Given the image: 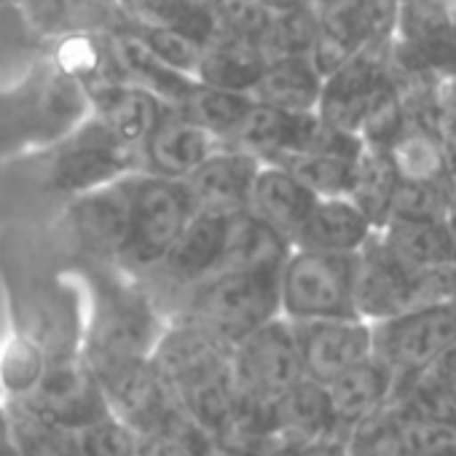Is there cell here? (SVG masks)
Returning a JSON list of instances; mask_svg holds the SVG:
<instances>
[{
  "label": "cell",
  "instance_id": "cell-54",
  "mask_svg": "<svg viewBox=\"0 0 456 456\" xmlns=\"http://www.w3.org/2000/svg\"><path fill=\"white\" fill-rule=\"evenodd\" d=\"M445 234L451 242V253H453V264H456V204L451 207L448 217H445Z\"/></svg>",
  "mask_w": 456,
  "mask_h": 456
},
{
  "label": "cell",
  "instance_id": "cell-28",
  "mask_svg": "<svg viewBox=\"0 0 456 456\" xmlns=\"http://www.w3.org/2000/svg\"><path fill=\"white\" fill-rule=\"evenodd\" d=\"M272 419H274V435L306 445L322 440H344L336 429L328 389L312 379H301L280 400H274Z\"/></svg>",
  "mask_w": 456,
  "mask_h": 456
},
{
  "label": "cell",
  "instance_id": "cell-21",
  "mask_svg": "<svg viewBox=\"0 0 456 456\" xmlns=\"http://www.w3.org/2000/svg\"><path fill=\"white\" fill-rule=\"evenodd\" d=\"M373 232L376 228L370 225V220L346 196L317 199L309 217L298 228L290 250L354 256L373 237Z\"/></svg>",
  "mask_w": 456,
  "mask_h": 456
},
{
  "label": "cell",
  "instance_id": "cell-32",
  "mask_svg": "<svg viewBox=\"0 0 456 456\" xmlns=\"http://www.w3.org/2000/svg\"><path fill=\"white\" fill-rule=\"evenodd\" d=\"M290 256V245L266 228L248 209L228 215L225 240L217 272H242V269H274ZM215 272V274H217Z\"/></svg>",
  "mask_w": 456,
  "mask_h": 456
},
{
  "label": "cell",
  "instance_id": "cell-46",
  "mask_svg": "<svg viewBox=\"0 0 456 456\" xmlns=\"http://www.w3.org/2000/svg\"><path fill=\"white\" fill-rule=\"evenodd\" d=\"M164 65H169L172 70L193 78L196 76V65L201 57V46L193 44L191 38L180 36V33H169V30H132ZM196 81V78H193Z\"/></svg>",
  "mask_w": 456,
  "mask_h": 456
},
{
  "label": "cell",
  "instance_id": "cell-55",
  "mask_svg": "<svg viewBox=\"0 0 456 456\" xmlns=\"http://www.w3.org/2000/svg\"><path fill=\"white\" fill-rule=\"evenodd\" d=\"M448 175H451V185L456 193V145H448Z\"/></svg>",
  "mask_w": 456,
  "mask_h": 456
},
{
  "label": "cell",
  "instance_id": "cell-56",
  "mask_svg": "<svg viewBox=\"0 0 456 456\" xmlns=\"http://www.w3.org/2000/svg\"><path fill=\"white\" fill-rule=\"evenodd\" d=\"M336 4H341V0H314L317 12H322V9H330V6H336Z\"/></svg>",
  "mask_w": 456,
  "mask_h": 456
},
{
  "label": "cell",
  "instance_id": "cell-35",
  "mask_svg": "<svg viewBox=\"0 0 456 456\" xmlns=\"http://www.w3.org/2000/svg\"><path fill=\"white\" fill-rule=\"evenodd\" d=\"M253 108H256V100L250 94L223 92V89H212L196 81L193 92L175 110H180L188 121H193L204 132H209L220 145H234Z\"/></svg>",
  "mask_w": 456,
  "mask_h": 456
},
{
  "label": "cell",
  "instance_id": "cell-31",
  "mask_svg": "<svg viewBox=\"0 0 456 456\" xmlns=\"http://www.w3.org/2000/svg\"><path fill=\"white\" fill-rule=\"evenodd\" d=\"M129 30H169L204 46L217 36L207 0H116Z\"/></svg>",
  "mask_w": 456,
  "mask_h": 456
},
{
  "label": "cell",
  "instance_id": "cell-9",
  "mask_svg": "<svg viewBox=\"0 0 456 456\" xmlns=\"http://www.w3.org/2000/svg\"><path fill=\"white\" fill-rule=\"evenodd\" d=\"M445 306V266L411 274L379 240V232L357 253L354 272V312L362 322H384L411 309Z\"/></svg>",
  "mask_w": 456,
  "mask_h": 456
},
{
  "label": "cell",
  "instance_id": "cell-48",
  "mask_svg": "<svg viewBox=\"0 0 456 456\" xmlns=\"http://www.w3.org/2000/svg\"><path fill=\"white\" fill-rule=\"evenodd\" d=\"M429 373H432V379H435V381L453 397V403H456V346H453L437 365H432Z\"/></svg>",
  "mask_w": 456,
  "mask_h": 456
},
{
  "label": "cell",
  "instance_id": "cell-4",
  "mask_svg": "<svg viewBox=\"0 0 456 456\" xmlns=\"http://www.w3.org/2000/svg\"><path fill=\"white\" fill-rule=\"evenodd\" d=\"M6 167H22L38 191L62 199V204L142 172L140 153L113 137L92 113L54 145Z\"/></svg>",
  "mask_w": 456,
  "mask_h": 456
},
{
  "label": "cell",
  "instance_id": "cell-41",
  "mask_svg": "<svg viewBox=\"0 0 456 456\" xmlns=\"http://www.w3.org/2000/svg\"><path fill=\"white\" fill-rule=\"evenodd\" d=\"M49 357L28 338L9 330L0 344V400H25L46 370Z\"/></svg>",
  "mask_w": 456,
  "mask_h": 456
},
{
  "label": "cell",
  "instance_id": "cell-45",
  "mask_svg": "<svg viewBox=\"0 0 456 456\" xmlns=\"http://www.w3.org/2000/svg\"><path fill=\"white\" fill-rule=\"evenodd\" d=\"M209 12L215 17L217 36L240 38L261 46L269 14L256 4V0H207Z\"/></svg>",
  "mask_w": 456,
  "mask_h": 456
},
{
  "label": "cell",
  "instance_id": "cell-24",
  "mask_svg": "<svg viewBox=\"0 0 456 456\" xmlns=\"http://www.w3.org/2000/svg\"><path fill=\"white\" fill-rule=\"evenodd\" d=\"M314 204L317 196L290 172L264 164L256 177L248 212L258 217L266 228H272L288 245H293L298 228L304 225Z\"/></svg>",
  "mask_w": 456,
  "mask_h": 456
},
{
  "label": "cell",
  "instance_id": "cell-2",
  "mask_svg": "<svg viewBox=\"0 0 456 456\" xmlns=\"http://www.w3.org/2000/svg\"><path fill=\"white\" fill-rule=\"evenodd\" d=\"M68 266L81 280L86 298L81 360L89 368L151 360L167 317L148 288L113 264L68 261Z\"/></svg>",
  "mask_w": 456,
  "mask_h": 456
},
{
  "label": "cell",
  "instance_id": "cell-43",
  "mask_svg": "<svg viewBox=\"0 0 456 456\" xmlns=\"http://www.w3.org/2000/svg\"><path fill=\"white\" fill-rule=\"evenodd\" d=\"M73 435L81 456H140L137 432L113 413Z\"/></svg>",
  "mask_w": 456,
  "mask_h": 456
},
{
  "label": "cell",
  "instance_id": "cell-25",
  "mask_svg": "<svg viewBox=\"0 0 456 456\" xmlns=\"http://www.w3.org/2000/svg\"><path fill=\"white\" fill-rule=\"evenodd\" d=\"M49 44L70 33H124V22L116 0H14Z\"/></svg>",
  "mask_w": 456,
  "mask_h": 456
},
{
  "label": "cell",
  "instance_id": "cell-51",
  "mask_svg": "<svg viewBox=\"0 0 456 456\" xmlns=\"http://www.w3.org/2000/svg\"><path fill=\"white\" fill-rule=\"evenodd\" d=\"M306 456H346V440H322L312 443Z\"/></svg>",
  "mask_w": 456,
  "mask_h": 456
},
{
  "label": "cell",
  "instance_id": "cell-58",
  "mask_svg": "<svg viewBox=\"0 0 456 456\" xmlns=\"http://www.w3.org/2000/svg\"><path fill=\"white\" fill-rule=\"evenodd\" d=\"M451 456H456V453H451Z\"/></svg>",
  "mask_w": 456,
  "mask_h": 456
},
{
  "label": "cell",
  "instance_id": "cell-22",
  "mask_svg": "<svg viewBox=\"0 0 456 456\" xmlns=\"http://www.w3.org/2000/svg\"><path fill=\"white\" fill-rule=\"evenodd\" d=\"M113 36L116 33H70L54 38L46 60L86 94L113 84H126Z\"/></svg>",
  "mask_w": 456,
  "mask_h": 456
},
{
  "label": "cell",
  "instance_id": "cell-53",
  "mask_svg": "<svg viewBox=\"0 0 456 456\" xmlns=\"http://www.w3.org/2000/svg\"><path fill=\"white\" fill-rule=\"evenodd\" d=\"M445 306L456 309V264L445 266Z\"/></svg>",
  "mask_w": 456,
  "mask_h": 456
},
{
  "label": "cell",
  "instance_id": "cell-40",
  "mask_svg": "<svg viewBox=\"0 0 456 456\" xmlns=\"http://www.w3.org/2000/svg\"><path fill=\"white\" fill-rule=\"evenodd\" d=\"M354 161L357 159H344V156H330V153H301V156L285 159L277 167L290 172L317 199H338V196H349Z\"/></svg>",
  "mask_w": 456,
  "mask_h": 456
},
{
  "label": "cell",
  "instance_id": "cell-47",
  "mask_svg": "<svg viewBox=\"0 0 456 456\" xmlns=\"http://www.w3.org/2000/svg\"><path fill=\"white\" fill-rule=\"evenodd\" d=\"M435 124L445 145H456V78H445L437 86Z\"/></svg>",
  "mask_w": 456,
  "mask_h": 456
},
{
  "label": "cell",
  "instance_id": "cell-18",
  "mask_svg": "<svg viewBox=\"0 0 456 456\" xmlns=\"http://www.w3.org/2000/svg\"><path fill=\"white\" fill-rule=\"evenodd\" d=\"M293 328L301 349L304 379L322 387L373 354L370 325L362 320L293 322Z\"/></svg>",
  "mask_w": 456,
  "mask_h": 456
},
{
  "label": "cell",
  "instance_id": "cell-34",
  "mask_svg": "<svg viewBox=\"0 0 456 456\" xmlns=\"http://www.w3.org/2000/svg\"><path fill=\"white\" fill-rule=\"evenodd\" d=\"M379 240L389 256L411 274H427L453 264L445 223L389 220L379 228Z\"/></svg>",
  "mask_w": 456,
  "mask_h": 456
},
{
  "label": "cell",
  "instance_id": "cell-33",
  "mask_svg": "<svg viewBox=\"0 0 456 456\" xmlns=\"http://www.w3.org/2000/svg\"><path fill=\"white\" fill-rule=\"evenodd\" d=\"M113 41H116V52H118L121 70L126 76V84L145 89L167 108H180L185 97L193 92L196 81L164 65L132 30L116 33Z\"/></svg>",
  "mask_w": 456,
  "mask_h": 456
},
{
  "label": "cell",
  "instance_id": "cell-15",
  "mask_svg": "<svg viewBox=\"0 0 456 456\" xmlns=\"http://www.w3.org/2000/svg\"><path fill=\"white\" fill-rule=\"evenodd\" d=\"M395 28L397 0H341L320 12L312 62L325 78L362 49L395 38Z\"/></svg>",
  "mask_w": 456,
  "mask_h": 456
},
{
  "label": "cell",
  "instance_id": "cell-20",
  "mask_svg": "<svg viewBox=\"0 0 456 456\" xmlns=\"http://www.w3.org/2000/svg\"><path fill=\"white\" fill-rule=\"evenodd\" d=\"M261 167L264 164L253 153L232 145H220L183 183L188 185L199 209L234 215L248 209Z\"/></svg>",
  "mask_w": 456,
  "mask_h": 456
},
{
  "label": "cell",
  "instance_id": "cell-37",
  "mask_svg": "<svg viewBox=\"0 0 456 456\" xmlns=\"http://www.w3.org/2000/svg\"><path fill=\"white\" fill-rule=\"evenodd\" d=\"M49 54V41L36 33L14 0H0V89L22 81Z\"/></svg>",
  "mask_w": 456,
  "mask_h": 456
},
{
  "label": "cell",
  "instance_id": "cell-27",
  "mask_svg": "<svg viewBox=\"0 0 456 456\" xmlns=\"http://www.w3.org/2000/svg\"><path fill=\"white\" fill-rule=\"evenodd\" d=\"M164 102H159L145 89L132 84H113L89 94V113L124 145L140 153L148 132L164 113Z\"/></svg>",
  "mask_w": 456,
  "mask_h": 456
},
{
  "label": "cell",
  "instance_id": "cell-16",
  "mask_svg": "<svg viewBox=\"0 0 456 456\" xmlns=\"http://www.w3.org/2000/svg\"><path fill=\"white\" fill-rule=\"evenodd\" d=\"M44 416L46 421L78 432L105 416H110L108 397L94 370L81 360H49L44 376L25 400H14Z\"/></svg>",
  "mask_w": 456,
  "mask_h": 456
},
{
  "label": "cell",
  "instance_id": "cell-38",
  "mask_svg": "<svg viewBox=\"0 0 456 456\" xmlns=\"http://www.w3.org/2000/svg\"><path fill=\"white\" fill-rule=\"evenodd\" d=\"M6 413V427L17 456H81L76 435L33 413L22 403L0 400Z\"/></svg>",
  "mask_w": 456,
  "mask_h": 456
},
{
  "label": "cell",
  "instance_id": "cell-11",
  "mask_svg": "<svg viewBox=\"0 0 456 456\" xmlns=\"http://www.w3.org/2000/svg\"><path fill=\"white\" fill-rule=\"evenodd\" d=\"M225 220L228 215L223 212L196 209L164 261L142 280L164 317H169L199 282L217 272L225 240Z\"/></svg>",
  "mask_w": 456,
  "mask_h": 456
},
{
  "label": "cell",
  "instance_id": "cell-57",
  "mask_svg": "<svg viewBox=\"0 0 456 456\" xmlns=\"http://www.w3.org/2000/svg\"><path fill=\"white\" fill-rule=\"evenodd\" d=\"M440 4H443V6H445V9L451 12V17L456 20V0H440Z\"/></svg>",
  "mask_w": 456,
  "mask_h": 456
},
{
  "label": "cell",
  "instance_id": "cell-5",
  "mask_svg": "<svg viewBox=\"0 0 456 456\" xmlns=\"http://www.w3.org/2000/svg\"><path fill=\"white\" fill-rule=\"evenodd\" d=\"M282 266L217 272L199 282L167 317V322L175 320L199 325L234 346L261 325L280 317Z\"/></svg>",
  "mask_w": 456,
  "mask_h": 456
},
{
  "label": "cell",
  "instance_id": "cell-8",
  "mask_svg": "<svg viewBox=\"0 0 456 456\" xmlns=\"http://www.w3.org/2000/svg\"><path fill=\"white\" fill-rule=\"evenodd\" d=\"M354 256L290 250L280 274V314L290 322L360 320L354 312Z\"/></svg>",
  "mask_w": 456,
  "mask_h": 456
},
{
  "label": "cell",
  "instance_id": "cell-49",
  "mask_svg": "<svg viewBox=\"0 0 456 456\" xmlns=\"http://www.w3.org/2000/svg\"><path fill=\"white\" fill-rule=\"evenodd\" d=\"M309 445L306 443H298V440H290V437H282V435H274L266 440L261 456H306Z\"/></svg>",
  "mask_w": 456,
  "mask_h": 456
},
{
  "label": "cell",
  "instance_id": "cell-26",
  "mask_svg": "<svg viewBox=\"0 0 456 456\" xmlns=\"http://www.w3.org/2000/svg\"><path fill=\"white\" fill-rule=\"evenodd\" d=\"M387 153L400 175V183L437 188L456 196L448 175V145L432 121L405 118L403 132L395 137Z\"/></svg>",
  "mask_w": 456,
  "mask_h": 456
},
{
  "label": "cell",
  "instance_id": "cell-17",
  "mask_svg": "<svg viewBox=\"0 0 456 456\" xmlns=\"http://www.w3.org/2000/svg\"><path fill=\"white\" fill-rule=\"evenodd\" d=\"M113 416L126 421L137 435L156 427L164 416L177 411V400L169 387L159 379L151 360H129L92 368Z\"/></svg>",
  "mask_w": 456,
  "mask_h": 456
},
{
  "label": "cell",
  "instance_id": "cell-13",
  "mask_svg": "<svg viewBox=\"0 0 456 456\" xmlns=\"http://www.w3.org/2000/svg\"><path fill=\"white\" fill-rule=\"evenodd\" d=\"M234 387L256 400L274 403L304 379L296 328L282 314L234 344Z\"/></svg>",
  "mask_w": 456,
  "mask_h": 456
},
{
  "label": "cell",
  "instance_id": "cell-12",
  "mask_svg": "<svg viewBox=\"0 0 456 456\" xmlns=\"http://www.w3.org/2000/svg\"><path fill=\"white\" fill-rule=\"evenodd\" d=\"M395 81V38L379 41L338 70L325 76L317 116L349 134L360 132L362 118L368 110L387 94Z\"/></svg>",
  "mask_w": 456,
  "mask_h": 456
},
{
  "label": "cell",
  "instance_id": "cell-30",
  "mask_svg": "<svg viewBox=\"0 0 456 456\" xmlns=\"http://www.w3.org/2000/svg\"><path fill=\"white\" fill-rule=\"evenodd\" d=\"M322 81L312 57L269 60L250 97L258 105L285 113H317Z\"/></svg>",
  "mask_w": 456,
  "mask_h": 456
},
{
  "label": "cell",
  "instance_id": "cell-44",
  "mask_svg": "<svg viewBox=\"0 0 456 456\" xmlns=\"http://www.w3.org/2000/svg\"><path fill=\"white\" fill-rule=\"evenodd\" d=\"M456 204V196L437 191V188H424V185H411L400 183L397 196L392 201L389 220H408V223H445L451 207ZM387 220V223H389Z\"/></svg>",
  "mask_w": 456,
  "mask_h": 456
},
{
  "label": "cell",
  "instance_id": "cell-14",
  "mask_svg": "<svg viewBox=\"0 0 456 456\" xmlns=\"http://www.w3.org/2000/svg\"><path fill=\"white\" fill-rule=\"evenodd\" d=\"M232 354L234 346L215 333L169 320L151 354V365L175 400H180L183 395L232 379Z\"/></svg>",
  "mask_w": 456,
  "mask_h": 456
},
{
  "label": "cell",
  "instance_id": "cell-3",
  "mask_svg": "<svg viewBox=\"0 0 456 456\" xmlns=\"http://www.w3.org/2000/svg\"><path fill=\"white\" fill-rule=\"evenodd\" d=\"M86 116L89 94L49 60H41L22 81L0 89V164L54 145Z\"/></svg>",
  "mask_w": 456,
  "mask_h": 456
},
{
  "label": "cell",
  "instance_id": "cell-29",
  "mask_svg": "<svg viewBox=\"0 0 456 456\" xmlns=\"http://www.w3.org/2000/svg\"><path fill=\"white\" fill-rule=\"evenodd\" d=\"M266 54L258 44L215 36L201 46V57L196 65V81L212 89L250 94L266 68Z\"/></svg>",
  "mask_w": 456,
  "mask_h": 456
},
{
  "label": "cell",
  "instance_id": "cell-52",
  "mask_svg": "<svg viewBox=\"0 0 456 456\" xmlns=\"http://www.w3.org/2000/svg\"><path fill=\"white\" fill-rule=\"evenodd\" d=\"M0 456H17L12 437H9V427H6V413H4V403H0Z\"/></svg>",
  "mask_w": 456,
  "mask_h": 456
},
{
  "label": "cell",
  "instance_id": "cell-50",
  "mask_svg": "<svg viewBox=\"0 0 456 456\" xmlns=\"http://www.w3.org/2000/svg\"><path fill=\"white\" fill-rule=\"evenodd\" d=\"M256 4L269 14V17H280V14H293V12H309L317 9L314 0H256Z\"/></svg>",
  "mask_w": 456,
  "mask_h": 456
},
{
  "label": "cell",
  "instance_id": "cell-10",
  "mask_svg": "<svg viewBox=\"0 0 456 456\" xmlns=\"http://www.w3.org/2000/svg\"><path fill=\"white\" fill-rule=\"evenodd\" d=\"M373 357L395 376V389L411 384L456 346V309L424 306L370 325Z\"/></svg>",
  "mask_w": 456,
  "mask_h": 456
},
{
  "label": "cell",
  "instance_id": "cell-39",
  "mask_svg": "<svg viewBox=\"0 0 456 456\" xmlns=\"http://www.w3.org/2000/svg\"><path fill=\"white\" fill-rule=\"evenodd\" d=\"M137 437L140 456H207L215 440L191 416H185L183 408L172 411L156 427Z\"/></svg>",
  "mask_w": 456,
  "mask_h": 456
},
{
  "label": "cell",
  "instance_id": "cell-23",
  "mask_svg": "<svg viewBox=\"0 0 456 456\" xmlns=\"http://www.w3.org/2000/svg\"><path fill=\"white\" fill-rule=\"evenodd\" d=\"M325 389L336 419V429L346 440V435L360 421H365L368 416H373L379 408L389 403L395 389V376L379 357L370 354L368 360L357 362L354 368L344 370L338 379L325 384Z\"/></svg>",
  "mask_w": 456,
  "mask_h": 456
},
{
  "label": "cell",
  "instance_id": "cell-19",
  "mask_svg": "<svg viewBox=\"0 0 456 456\" xmlns=\"http://www.w3.org/2000/svg\"><path fill=\"white\" fill-rule=\"evenodd\" d=\"M217 148L220 142L209 132L188 121L180 110L164 108L145 142L140 145V167L145 175L185 180Z\"/></svg>",
  "mask_w": 456,
  "mask_h": 456
},
{
  "label": "cell",
  "instance_id": "cell-42",
  "mask_svg": "<svg viewBox=\"0 0 456 456\" xmlns=\"http://www.w3.org/2000/svg\"><path fill=\"white\" fill-rule=\"evenodd\" d=\"M317 22H320L317 9L269 17L264 38H261V52L266 54V60L312 57L314 38H317Z\"/></svg>",
  "mask_w": 456,
  "mask_h": 456
},
{
  "label": "cell",
  "instance_id": "cell-1",
  "mask_svg": "<svg viewBox=\"0 0 456 456\" xmlns=\"http://www.w3.org/2000/svg\"><path fill=\"white\" fill-rule=\"evenodd\" d=\"M0 290L9 330L49 360H76L84 346V285L46 228L12 223L0 232Z\"/></svg>",
  "mask_w": 456,
  "mask_h": 456
},
{
  "label": "cell",
  "instance_id": "cell-7",
  "mask_svg": "<svg viewBox=\"0 0 456 456\" xmlns=\"http://www.w3.org/2000/svg\"><path fill=\"white\" fill-rule=\"evenodd\" d=\"M132 220V175L62 204L49 237L68 261L116 264Z\"/></svg>",
  "mask_w": 456,
  "mask_h": 456
},
{
  "label": "cell",
  "instance_id": "cell-6",
  "mask_svg": "<svg viewBox=\"0 0 456 456\" xmlns=\"http://www.w3.org/2000/svg\"><path fill=\"white\" fill-rule=\"evenodd\" d=\"M196 209L199 207L183 180L134 172L129 234L113 266L142 282L164 261Z\"/></svg>",
  "mask_w": 456,
  "mask_h": 456
},
{
  "label": "cell",
  "instance_id": "cell-36",
  "mask_svg": "<svg viewBox=\"0 0 456 456\" xmlns=\"http://www.w3.org/2000/svg\"><path fill=\"white\" fill-rule=\"evenodd\" d=\"M397 188H400V175H397L389 153L381 148L362 145V153L354 161L352 188H349L346 199L370 220L376 232L389 220Z\"/></svg>",
  "mask_w": 456,
  "mask_h": 456
}]
</instances>
